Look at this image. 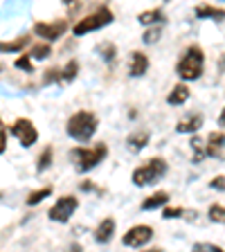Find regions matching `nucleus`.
<instances>
[{"mask_svg":"<svg viewBox=\"0 0 225 252\" xmlns=\"http://www.w3.org/2000/svg\"><path fill=\"white\" fill-rule=\"evenodd\" d=\"M205 70V52L200 45H189L183 50L178 63H176V74L183 81H196L200 79Z\"/></svg>","mask_w":225,"mask_h":252,"instance_id":"nucleus-1","label":"nucleus"},{"mask_svg":"<svg viewBox=\"0 0 225 252\" xmlns=\"http://www.w3.org/2000/svg\"><path fill=\"white\" fill-rule=\"evenodd\" d=\"M50 194H52V187H50V185H45V187H41V189H34V191L27 194V205L34 207V205H38L41 200H45Z\"/></svg>","mask_w":225,"mask_h":252,"instance_id":"nucleus-23","label":"nucleus"},{"mask_svg":"<svg viewBox=\"0 0 225 252\" xmlns=\"http://www.w3.org/2000/svg\"><path fill=\"white\" fill-rule=\"evenodd\" d=\"M207 248H210V252H225L221 246H214V243H207Z\"/></svg>","mask_w":225,"mask_h":252,"instance_id":"nucleus-38","label":"nucleus"},{"mask_svg":"<svg viewBox=\"0 0 225 252\" xmlns=\"http://www.w3.org/2000/svg\"><path fill=\"white\" fill-rule=\"evenodd\" d=\"M79 189H81V191H88V194H99V196L104 194V189L97 187L93 180H81V183H79Z\"/></svg>","mask_w":225,"mask_h":252,"instance_id":"nucleus-30","label":"nucleus"},{"mask_svg":"<svg viewBox=\"0 0 225 252\" xmlns=\"http://www.w3.org/2000/svg\"><path fill=\"white\" fill-rule=\"evenodd\" d=\"M207 219L212 220V223H225V207L219 203L210 205V210H207Z\"/></svg>","mask_w":225,"mask_h":252,"instance_id":"nucleus-25","label":"nucleus"},{"mask_svg":"<svg viewBox=\"0 0 225 252\" xmlns=\"http://www.w3.org/2000/svg\"><path fill=\"white\" fill-rule=\"evenodd\" d=\"M65 252H84V246H81L79 241H72V243L68 246V250H65Z\"/></svg>","mask_w":225,"mask_h":252,"instance_id":"nucleus-34","label":"nucleus"},{"mask_svg":"<svg viewBox=\"0 0 225 252\" xmlns=\"http://www.w3.org/2000/svg\"><path fill=\"white\" fill-rule=\"evenodd\" d=\"M210 189H214V191H225V176H214V178L210 180Z\"/></svg>","mask_w":225,"mask_h":252,"instance_id":"nucleus-32","label":"nucleus"},{"mask_svg":"<svg viewBox=\"0 0 225 252\" xmlns=\"http://www.w3.org/2000/svg\"><path fill=\"white\" fill-rule=\"evenodd\" d=\"M219 126L225 128V106H223V110H221V115H219Z\"/></svg>","mask_w":225,"mask_h":252,"instance_id":"nucleus-37","label":"nucleus"},{"mask_svg":"<svg viewBox=\"0 0 225 252\" xmlns=\"http://www.w3.org/2000/svg\"><path fill=\"white\" fill-rule=\"evenodd\" d=\"M115 236V219L106 216L104 220H99V225L95 227V241L97 243H108Z\"/></svg>","mask_w":225,"mask_h":252,"instance_id":"nucleus-12","label":"nucleus"},{"mask_svg":"<svg viewBox=\"0 0 225 252\" xmlns=\"http://www.w3.org/2000/svg\"><path fill=\"white\" fill-rule=\"evenodd\" d=\"M149 140H151V133L144 131V128H140V131H133L131 135L126 137V147H129V151L140 153L142 149L149 144Z\"/></svg>","mask_w":225,"mask_h":252,"instance_id":"nucleus-13","label":"nucleus"},{"mask_svg":"<svg viewBox=\"0 0 225 252\" xmlns=\"http://www.w3.org/2000/svg\"><path fill=\"white\" fill-rule=\"evenodd\" d=\"M142 252H162L160 248H153V250H142Z\"/></svg>","mask_w":225,"mask_h":252,"instance_id":"nucleus-39","label":"nucleus"},{"mask_svg":"<svg viewBox=\"0 0 225 252\" xmlns=\"http://www.w3.org/2000/svg\"><path fill=\"white\" fill-rule=\"evenodd\" d=\"M203 115H189L183 117V120L176 124V131L183 133V135H189V133H196L198 128H203Z\"/></svg>","mask_w":225,"mask_h":252,"instance_id":"nucleus-16","label":"nucleus"},{"mask_svg":"<svg viewBox=\"0 0 225 252\" xmlns=\"http://www.w3.org/2000/svg\"><path fill=\"white\" fill-rule=\"evenodd\" d=\"M9 131L16 140L21 142V147H25V149L32 147V144H36V140H38L36 126H34L32 120H27V117H18V120L9 126Z\"/></svg>","mask_w":225,"mask_h":252,"instance_id":"nucleus-7","label":"nucleus"},{"mask_svg":"<svg viewBox=\"0 0 225 252\" xmlns=\"http://www.w3.org/2000/svg\"><path fill=\"white\" fill-rule=\"evenodd\" d=\"M160 34H162V25L149 27V30L144 32V34H142V43H147V45H151V43H158Z\"/></svg>","mask_w":225,"mask_h":252,"instance_id":"nucleus-27","label":"nucleus"},{"mask_svg":"<svg viewBox=\"0 0 225 252\" xmlns=\"http://www.w3.org/2000/svg\"><path fill=\"white\" fill-rule=\"evenodd\" d=\"M187 212L183 210V207H164L162 210V219L171 220V219H178V216H185Z\"/></svg>","mask_w":225,"mask_h":252,"instance_id":"nucleus-31","label":"nucleus"},{"mask_svg":"<svg viewBox=\"0 0 225 252\" xmlns=\"http://www.w3.org/2000/svg\"><path fill=\"white\" fill-rule=\"evenodd\" d=\"M167 169H169V164L164 158H151V160L140 164V167L131 173V180L135 187H147V185H153L160 178H164V176H167Z\"/></svg>","mask_w":225,"mask_h":252,"instance_id":"nucleus-4","label":"nucleus"},{"mask_svg":"<svg viewBox=\"0 0 225 252\" xmlns=\"http://www.w3.org/2000/svg\"><path fill=\"white\" fill-rule=\"evenodd\" d=\"M187 99H189V86L185 84H176L171 88V93L167 94V104L171 106H183Z\"/></svg>","mask_w":225,"mask_h":252,"instance_id":"nucleus-18","label":"nucleus"},{"mask_svg":"<svg viewBox=\"0 0 225 252\" xmlns=\"http://www.w3.org/2000/svg\"><path fill=\"white\" fill-rule=\"evenodd\" d=\"M196 18H203V21H214L221 23L225 21V7H216V5H198L194 9Z\"/></svg>","mask_w":225,"mask_h":252,"instance_id":"nucleus-11","label":"nucleus"},{"mask_svg":"<svg viewBox=\"0 0 225 252\" xmlns=\"http://www.w3.org/2000/svg\"><path fill=\"white\" fill-rule=\"evenodd\" d=\"M7 133H11L7 124H0V153L7 151Z\"/></svg>","mask_w":225,"mask_h":252,"instance_id":"nucleus-33","label":"nucleus"},{"mask_svg":"<svg viewBox=\"0 0 225 252\" xmlns=\"http://www.w3.org/2000/svg\"><path fill=\"white\" fill-rule=\"evenodd\" d=\"M147 70H149V57L144 52H133L131 61H129V77H133V79L144 77Z\"/></svg>","mask_w":225,"mask_h":252,"instance_id":"nucleus-10","label":"nucleus"},{"mask_svg":"<svg viewBox=\"0 0 225 252\" xmlns=\"http://www.w3.org/2000/svg\"><path fill=\"white\" fill-rule=\"evenodd\" d=\"M79 210V200L77 196H61L57 203L50 207L47 212V219L54 220V223H68L70 216Z\"/></svg>","mask_w":225,"mask_h":252,"instance_id":"nucleus-6","label":"nucleus"},{"mask_svg":"<svg viewBox=\"0 0 225 252\" xmlns=\"http://www.w3.org/2000/svg\"><path fill=\"white\" fill-rule=\"evenodd\" d=\"M106 156H108V147H106L104 142L95 144V147H74L72 151H70V160H72L74 169H77L79 173L93 171L99 162H104Z\"/></svg>","mask_w":225,"mask_h":252,"instance_id":"nucleus-3","label":"nucleus"},{"mask_svg":"<svg viewBox=\"0 0 225 252\" xmlns=\"http://www.w3.org/2000/svg\"><path fill=\"white\" fill-rule=\"evenodd\" d=\"M32 32L36 34V36L45 38L47 43L52 41H59V38L68 32V21H52V23H34Z\"/></svg>","mask_w":225,"mask_h":252,"instance_id":"nucleus-8","label":"nucleus"},{"mask_svg":"<svg viewBox=\"0 0 225 252\" xmlns=\"http://www.w3.org/2000/svg\"><path fill=\"white\" fill-rule=\"evenodd\" d=\"M97 52H99V57H101V61L104 63H113L115 61V57H117V45L113 41H104L99 47H97Z\"/></svg>","mask_w":225,"mask_h":252,"instance_id":"nucleus-20","label":"nucleus"},{"mask_svg":"<svg viewBox=\"0 0 225 252\" xmlns=\"http://www.w3.org/2000/svg\"><path fill=\"white\" fill-rule=\"evenodd\" d=\"M113 21H115V16L108 9V5H101V7H97L93 14L79 18L72 27V34L74 36H84V34H90V32H95V30H101V27L110 25Z\"/></svg>","mask_w":225,"mask_h":252,"instance_id":"nucleus-5","label":"nucleus"},{"mask_svg":"<svg viewBox=\"0 0 225 252\" xmlns=\"http://www.w3.org/2000/svg\"><path fill=\"white\" fill-rule=\"evenodd\" d=\"M16 70H23V72H27V74H32L34 72V65H32V57L30 54H21V57L16 59Z\"/></svg>","mask_w":225,"mask_h":252,"instance_id":"nucleus-28","label":"nucleus"},{"mask_svg":"<svg viewBox=\"0 0 225 252\" xmlns=\"http://www.w3.org/2000/svg\"><path fill=\"white\" fill-rule=\"evenodd\" d=\"M43 84L50 86V84H61V70L57 68H50L43 72Z\"/></svg>","mask_w":225,"mask_h":252,"instance_id":"nucleus-29","label":"nucleus"},{"mask_svg":"<svg viewBox=\"0 0 225 252\" xmlns=\"http://www.w3.org/2000/svg\"><path fill=\"white\" fill-rule=\"evenodd\" d=\"M219 72L221 74L225 72V54H221V59H219Z\"/></svg>","mask_w":225,"mask_h":252,"instance_id":"nucleus-36","label":"nucleus"},{"mask_svg":"<svg viewBox=\"0 0 225 252\" xmlns=\"http://www.w3.org/2000/svg\"><path fill=\"white\" fill-rule=\"evenodd\" d=\"M189 149H192V162L194 164H200L207 156V140H203V137L194 135L192 140H189Z\"/></svg>","mask_w":225,"mask_h":252,"instance_id":"nucleus-15","label":"nucleus"},{"mask_svg":"<svg viewBox=\"0 0 225 252\" xmlns=\"http://www.w3.org/2000/svg\"><path fill=\"white\" fill-rule=\"evenodd\" d=\"M167 203H169L167 191H156V194L147 196V198L142 200V210L151 212V210H158V207H167Z\"/></svg>","mask_w":225,"mask_h":252,"instance_id":"nucleus-17","label":"nucleus"},{"mask_svg":"<svg viewBox=\"0 0 225 252\" xmlns=\"http://www.w3.org/2000/svg\"><path fill=\"white\" fill-rule=\"evenodd\" d=\"M164 21H167V16H164V11L160 9V7H156V9H147V11H142V14L137 16V23H142V25H147V27L164 25Z\"/></svg>","mask_w":225,"mask_h":252,"instance_id":"nucleus-14","label":"nucleus"},{"mask_svg":"<svg viewBox=\"0 0 225 252\" xmlns=\"http://www.w3.org/2000/svg\"><path fill=\"white\" fill-rule=\"evenodd\" d=\"M50 54H52V47H50V43H45V41L32 45V50H30V57L36 59V61H45Z\"/></svg>","mask_w":225,"mask_h":252,"instance_id":"nucleus-22","label":"nucleus"},{"mask_svg":"<svg viewBox=\"0 0 225 252\" xmlns=\"http://www.w3.org/2000/svg\"><path fill=\"white\" fill-rule=\"evenodd\" d=\"M99 128V117L95 115L93 110H77L65 124V131L72 140L77 142H88Z\"/></svg>","mask_w":225,"mask_h":252,"instance_id":"nucleus-2","label":"nucleus"},{"mask_svg":"<svg viewBox=\"0 0 225 252\" xmlns=\"http://www.w3.org/2000/svg\"><path fill=\"white\" fill-rule=\"evenodd\" d=\"M151 239H153V227L135 225V227H131V230H126V234L122 236V243L129 248H142V246H147Z\"/></svg>","mask_w":225,"mask_h":252,"instance_id":"nucleus-9","label":"nucleus"},{"mask_svg":"<svg viewBox=\"0 0 225 252\" xmlns=\"http://www.w3.org/2000/svg\"><path fill=\"white\" fill-rule=\"evenodd\" d=\"M27 43H30V36H18V38H14V41H5L2 45H0V50H2V54H7V52H21Z\"/></svg>","mask_w":225,"mask_h":252,"instance_id":"nucleus-21","label":"nucleus"},{"mask_svg":"<svg viewBox=\"0 0 225 252\" xmlns=\"http://www.w3.org/2000/svg\"><path fill=\"white\" fill-rule=\"evenodd\" d=\"M52 158H54L52 147H45V149L41 151V156H38V160H36V171H38V173H43L45 169L52 167Z\"/></svg>","mask_w":225,"mask_h":252,"instance_id":"nucleus-24","label":"nucleus"},{"mask_svg":"<svg viewBox=\"0 0 225 252\" xmlns=\"http://www.w3.org/2000/svg\"><path fill=\"white\" fill-rule=\"evenodd\" d=\"M79 74V61L77 59H70L65 65L61 68V84H72Z\"/></svg>","mask_w":225,"mask_h":252,"instance_id":"nucleus-19","label":"nucleus"},{"mask_svg":"<svg viewBox=\"0 0 225 252\" xmlns=\"http://www.w3.org/2000/svg\"><path fill=\"white\" fill-rule=\"evenodd\" d=\"M192 252H210V248L205 246V243H194V248H192Z\"/></svg>","mask_w":225,"mask_h":252,"instance_id":"nucleus-35","label":"nucleus"},{"mask_svg":"<svg viewBox=\"0 0 225 252\" xmlns=\"http://www.w3.org/2000/svg\"><path fill=\"white\" fill-rule=\"evenodd\" d=\"M207 144L212 149H216V151H225V133H221V131L210 133L207 135Z\"/></svg>","mask_w":225,"mask_h":252,"instance_id":"nucleus-26","label":"nucleus"}]
</instances>
